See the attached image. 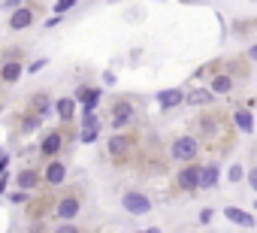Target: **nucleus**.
<instances>
[{"label":"nucleus","mask_w":257,"mask_h":233,"mask_svg":"<svg viewBox=\"0 0 257 233\" xmlns=\"http://www.w3.org/2000/svg\"><path fill=\"white\" fill-rule=\"evenodd\" d=\"M224 215H227L230 221H236V224H242V227H254V218H251V215H248L245 209H233V206H230V209H227Z\"/></svg>","instance_id":"15"},{"label":"nucleus","mask_w":257,"mask_h":233,"mask_svg":"<svg viewBox=\"0 0 257 233\" xmlns=\"http://www.w3.org/2000/svg\"><path fill=\"white\" fill-rule=\"evenodd\" d=\"M233 88V76H215L212 79V91L215 94H224V91H230Z\"/></svg>","instance_id":"17"},{"label":"nucleus","mask_w":257,"mask_h":233,"mask_svg":"<svg viewBox=\"0 0 257 233\" xmlns=\"http://www.w3.org/2000/svg\"><path fill=\"white\" fill-rule=\"evenodd\" d=\"M218 185V167H200V188H215Z\"/></svg>","instance_id":"14"},{"label":"nucleus","mask_w":257,"mask_h":233,"mask_svg":"<svg viewBox=\"0 0 257 233\" xmlns=\"http://www.w3.org/2000/svg\"><path fill=\"white\" fill-rule=\"evenodd\" d=\"M134 115H137V109L131 100H115L109 109V122H112V128H124V125L134 122Z\"/></svg>","instance_id":"2"},{"label":"nucleus","mask_w":257,"mask_h":233,"mask_svg":"<svg viewBox=\"0 0 257 233\" xmlns=\"http://www.w3.org/2000/svg\"><path fill=\"white\" fill-rule=\"evenodd\" d=\"M185 103H191V106L212 103V91H206V88H200V91H191V94H185Z\"/></svg>","instance_id":"16"},{"label":"nucleus","mask_w":257,"mask_h":233,"mask_svg":"<svg viewBox=\"0 0 257 233\" xmlns=\"http://www.w3.org/2000/svg\"><path fill=\"white\" fill-rule=\"evenodd\" d=\"M34 109H40V115H43V112L49 109V97H46V94H37V97H34Z\"/></svg>","instance_id":"21"},{"label":"nucleus","mask_w":257,"mask_h":233,"mask_svg":"<svg viewBox=\"0 0 257 233\" xmlns=\"http://www.w3.org/2000/svg\"><path fill=\"white\" fill-rule=\"evenodd\" d=\"M239 179H242V170H239V167H233V170H230V182H239Z\"/></svg>","instance_id":"25"},{"label":"nucleus","mask_w":257,"mask_h":233,"mask_svg":"<svg viewBox=\"0 0 257 233\" xmlns=\"http://www.w3.org/2000/svg\"><path fill=\"white\" fill-rule=\"evenodd\" d=\"M179 188L188 191V194H197V191H200V167H197V164L182 167V173H179Z\"/></svg>","instance_id":"6"},{"label":"nucleus","mask_w":257,"mask_h":233,"mask_svg":"<svg viewBox=\"0 0 257 233\" xmlns=\"http://www.w3.org/2000/svg\"><path fill=\"white\" fill-rule=\"evenodd\" d=\"M55 233H82V230H79L76 224H61V227H58Z\"/></svg>","instance_id":"22"},{"label":"nucleus","mask_w":257,"mask_h":233,"mask_svg":"<svg viewBox=\"0 0 257 233\" xmlns=\"http://www.w3.org/2000/svg\"><path fill=\"white\" fill-rule=\"evenodd\" d=\"M22 64H19V58H10V61H4V64H0V82H19V76H22Z\"/></svg>","instance_id":"9"},{"label":"nucleus","mask_w":257,"mask_h":233,"mask_svg":"<svg viewBox=\"0 0 257 233\" xmlns=\"http://www.w3.org/2000/svg\"><path fill=\"white\" fill-rule=\"evenodd\" d=\"M58 115L64 122H70L73 119V100H58Z\"/></svg>","instance_id":"19"},{"label":"nucleus","mask_w":257,"mask_h":233,"mask_svg":"<svg viewBox=\"0 0 257 233\" xmlns=\"http://www.w3.org/2000/svg\"><path fill=\"white\" fill-rule=\"evenodd\" d=\"M197 152H200V143H197L194 137H179V140L173 143V158L182 161V164H191V161L197 158Z\"/></svg>","instance_id":"4"},{"label":"nucleus","mask_w":257,"mask_h":233,"mask_svg":"<svg viewBox=\"0 0 257 233\" xmlns=\"http://www.w3.org/2000/svg\"><path fill=\"white\" fill-rule=\"evenodd\" d=\"M82 212V197L76 194V191H70V194H64L61 200H58V206H55V215L64 221V224H70L76 215Z\"/></svg>","instance_id":"1"},{"label":"nucleus","mask_w":257,"mask_h":233,"mask_svg":"<svg viewBox=\"0 0 257 233\" xmlns=\"http://www.w3.org/2000/svg\"><path fill=\"white\" fill-rule=\"evenodd\" d=\"M40 67H46V61H34V64H31L28 70H31V73H40Z\"/></svg>","instance_id":"26"},{"label":"nucleus","mask_w":257,"mask_h":233,"mask_svg":"<svg viewBox=\"0 0 257 233\" xmlns=\"http://www.w3.org/2000/svg\"><path fill=\"white\" fill-rule=\"evenodd\" d=\"M121 206L131 212V215H146V212L152 209L149 197H143V194H137V191H127V194L121 197Z\"/></svg>","instance_id":"5"},{"label":"nucleus","mask_w":257,"mask_h":233,"mask_svg":"<svg viewBox=\"0 0 257 233\" xmlns=\"http://www.w3.org/2000/svg\"><path fill=\"white\" fill-rule=\"evenodd\" d=\"M233 119H236V125H239V131H245V134H251V112H245V109H239L236 115H233Z\"/></svg>","instance_id":"18"},{"label":"nucleus","mask_w":257,"mask_h":233,"mask_svg":"<svg viewBox=\"0 0 257 233\" xmlns=\"http://www.w3.org/2000/svg\"><path fill=\"white\" fill-rule=\"evenodd\" d=\"M61 149H64V134H61V131H52V134H46V140H43V146H40V155L55 158Z\"/></svg>","instance_id":"7"},{"label":"nucleus","mask_w":257,"mask_h":233,"mask_svg":"<svg viewBox=\"0 0 257 233\" xmlns=\"http://www.w3.org/2000/svg\"><path fill=\"white\" fill-rule=\"evenodd\" d=\"M134 146H137V137L115 134V137L109 140V155H112L115 161H127V158H131V152H134Z\"/></svg>","instance_id":"3"},{"label":"nucleus","mask_w":257,"mask_h":233,"mask_svg":"<svg viewBox=\"0 0 257 233\" xmlns=\"http://www.w3.org/2000/svg\"><path fill=\"white\" fill-rule=\"evenodd\" d=\"M31 22H34V10L31 7H22V10H16V16H13L10 25H13V31H25Z\"/></svg>","instance_id":"11"},{"label":"nucleus","mask_w":257,"mask_h":233,"mask_svg":"<svg viewBox=\"0 0 257 233\" xmlns=\"http://www.w3.org/2000/svg\"><path fill=\"white\" fill-rule=\"evenodd\" d=\"M158 103H161V109H173V106H179V103H185V91H179V88H170V91H161V94H158Z\"/></svg>","instance_id":"10"},{"label":"nucleus","mask_w":257,"mask_h":233,"mask_svg":"<svg viewBox=\"0 0 257 233\" xmlns=\"http://www.w3.org/2000/svg\"><path fill=\"white\" fill-rule=\"evenodd\" d=\"M97 140V131H82V143H94Z\"/></svg>","instance_id":"23"},{"label":"nucleus","mask_w":257,"mask_h":233,"mask_svg":"<svg viewBox=\"0 0 257 233\" xmlns=\"http://www.w3.org/2000/svg\"><path fill=\"white\" fill-rule=\"evenodd\" d=\"M16 182H19L22 191H34V188H40V173L37 170H22Z\"/></svg>","instance_id":"13"},{"label":"nucleus","mask_w":257,"mask_h":233,"mask_svg":"<svg viewBox=\"0 0 257 233\" xmlns=\"http://www.w3.org/2000/svg\"><path fill=\"white\" fill-rule=\"evenodd\" d=\"M37 128V115H28V122H25V131H34Z\"/></svg>","instance_id":"24"},{"label":"nucleus","mask_w":257,"mask_h":233,"mask_svg":"<svg viewBox=\"0 0 257 233\" xmlns=\"http://www.w3.org/2000/svg\"><path fill=\"white\" fill-rule=\"evenodd\" d=\"M76 97L85 103V112H94V106H97V100H100V91H97V88H85V85H82V88L76 91Z\"/></svg>","instance_id":"12"},{"label":"nucleus","mask_w":257,"mask_h":233,"mask_svg":"<svg viewBox=\"0 0 257 233\" xmlns=\"http://www.w3.org/2000/svg\"><path fill=\"white\" fill-rule=\"evenodd\" d=\"M43 179H46V185H61V182L67 179V167H64L61 161H49V164H46Z\"/></svg>","instance_id":"8"},{"label":"nucleus","mask_w":257,"mask_h":233,"mask_svg":"<svg viewBox=\"0 0 257 233\" xmlns=\"http://www.w3.org/2000/svg\"><path fill=\"white\" fill-rule=\"evenodd\" d=\"M146 233H161V230H146Z\"/></svg>","instance_id":"27"},{"label":"nucleus","mask_w":257,"mask_h":233,"mask_svg":"<svg viewBox=\"0 0 257 233\" xmlns=\"http://www.w3.org/2000/svg\"><path fill=\"white\" fill-rule=\"evenodd\" d=\"M97 128H100L97 115H94V112H85V115H82V131H97Z\"/></svg>","instance_id":"20"}]
</instances>
